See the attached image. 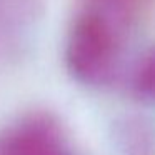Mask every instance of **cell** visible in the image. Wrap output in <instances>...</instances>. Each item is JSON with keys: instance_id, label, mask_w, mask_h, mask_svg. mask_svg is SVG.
Wrapping results in <instances>:
<instances>
[{"instance_id": "7a4b0ae2", "label": "cell", "mask_w": 155, "mask_h": 155, "mask_svg": "<svg viewBox=\"0 0 155 155\" xmlns=\"http://www.w3.org/2000/svg\"><path fill=\"white\" fill-rule=\"evenodd\" d=\"M70 150L57 115L30 112L0 130V155H64Z\"/></svg>"}, {"instance_id": "3957f363", "label": "cell", "mask_w": 155, "mask_h": 155, "mask_svg": "<svg viewBox=\"0 0 155 155\" xmlns=\"http://www.w3.org/2000/svg\"><path fill=\"white\" fill-rule=\"evenodd\" d=\"M130 92L138 102L155 105V45L148 47L130 72Z\"/></svg>"}, {"instance_id": "6da1fadb", "label": "cell", "mask_w": 155, "mask_h": 155, "mask_svg": "<svg viewBox=\"0 0 155 155\" xmlns=\"http://www.w3.org/2000/svg\"><path fill=\"white\" fill-rule=\"evenodd\" d=\"M125 25L110 15L88 8L74 20L65 42V67L85 87L104 88L120 74Z\"/></svg>"}, {"instance_id": "5b68a950", "label": "cell", "mask_w": 155, "mask_h": 155, "mask_svg": "<svg viewBox=\"0 0 155 155\" xmlns=\"http://www.w3.org/2000/svg\"><path fill=\"white\" fill-rule=\"evenodd\" d=\"M64 155H77V153H75V152H74V150H72V148H70V150H68V152H65Z\"/></svg>"}, {"instance_id": "277c9868", "label": "cell", "mask_w": 155, "mask_h": 155, "mask_svg": "<svg viewBox=\"0 0 155 155\" xmlns=\"http://www.w3.org/2000/svg\"><path fill=\"white\" fill-rule=\"evenodd\" d=\"M92 2L95 5L94 8L110 15L112 18L120 22L122 25L127 24L130 8L134 5V0H92Z\"/></svg>"}]
</instances>
